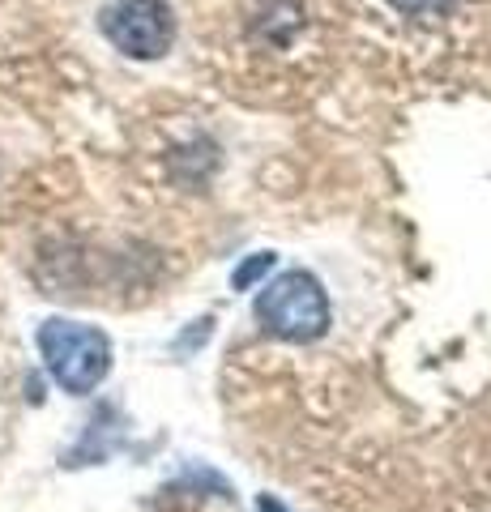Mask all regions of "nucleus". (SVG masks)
<instances>
[{
    "label": "nucleus",
    "instance_id": "nucleus-1",
    "mask_svg": "<svg viewBox=\"0 0 491 512\" xmlns=\"http://www.w3.org/2000/svg\"><path fill=\"white\" fill-rule=\"evenodd\" d=\"M39 350L52 380L73 397L94 393L112 372V342L103 329L77 320H47L39 329Z\"/></svg>",
    "mask_w": 491,
    "mask_h": 512
},
{
    "label": "nucleus",
    "instance_id": "nucleus-2",
    "mask_svg": "<svg viewBox=\"0 0 491 512\" xmlns=\"http://www.w3.org/2000/svg\"><path fill=\"white\" fill-rule=\"evenodd\" d=\"M252 316H257V325L269 338L316 342L329 329V299L308 269H287V274H278L261 291Z\"/></svg>",
    "mask_w": 491,
    "mask_h": 512
},
{
    "label": "nucleus",
    "instance_id": "nucleus-3",
    "mask_svg": "<svg viewBox=\"0 0 491 512\" xmlns=\"http://www.w3.org/2000/svg\"><path fill=\"white\" fill-rule=\"evenodd\" d=\"M99 26L107 43L133 60H163L176 43V13L167 0H112Z\"/></svg>",
    "mask_w": 491,
    "mask_h": 512
},
{
    "label": "nucleus",
    "instance_id": "nucleus-4",
    "mask_svg": "<svg viewBox=\"0 0 491 512\" xmlns=\"http://www.w3.org/2000/svg\"><path fill=\"white\" fill-rule=\"evenodd\" d=\"M274 261H278V256L274 252H257V256H248V261L240 265V269H235V291H248V286L252 282H257V278H265L269 274V269H274Z\"/></svg>",
    "mask_w": 491,
    "mask_h": 512
},
{
    "label": "nucleus",
    "instance_id": "nucleus-5",
    "mask_svg": "<svg viewBox=\"0 0 491 512\" xmlns=\"http://www.w3.org/2000/svg\"><path fill=\"white\" fill-rule=\"evenodd\" d=\"M389 5L406 18H440V13L453 9V0H389Z\"/></svg>",
    "mask_w": 491,
    "mask_h": 512
},
{
    "label": "nucleus",
    "instance_id": "nucleus-6",
    "mask_svg": "<svg viewBox=\"0 0 491 512\" xmlns=\"http://www.w3.org/2000/svg\"><path fill=\"white\" fill-rule=\"evenodd\" d=\"M257 512H287V508H282L274 495H261V500H257Z\"/></svg>",
    "mask_w": 491,
    "mask_h": 512
}]
</instances>
